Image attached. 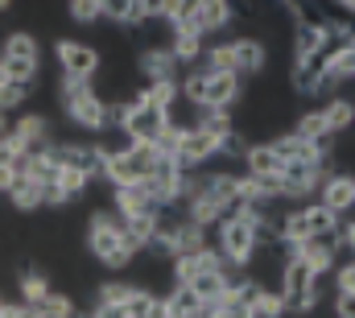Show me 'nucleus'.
<instances>
[{
	"mask_svg": "<svg viewBox=\"0 0 355 318\" xmlns=\"http://www.w3.org/2000/svg\"><path fill=\"white\" fill-rule=\"evenodd\" d=\"M240 87L244 79L236 75H223V71H211V67H190L186 79H178L182 99L194 108V112H232L240 103Z\"/></svg>",
	"mask_w": 355,
	"mask_h": 318,
	"instance_id": "f03ea898",
	"label": "nucleus"
},
{
	"mask_svg": "<svg viewBox=\"0 0 355 318\" xmlns=\"http://www.w3.org/2000/svg\"><path fill=\"white\" fill-rule=\"evenodd\" d=\"M37 310H42L46 318H79V306H75V302H71L62 290H54V294H50V298L37 306Z\"/></svg>",
	"mask_w": 355,
	"mask_h": 318,
	"instance_id": "c756f323",
	"label": "nucleus"
},
{
	"mask_svg": "<svg viewBox=\"0 0 355 318\" xmlns=\"http://www.w3.org/2000/svg\"><path fill=\"white\" fill-rule=\"evenodd\" d=\"M54 158L58 165H71V169H83L91 178H99V149L83 145V141H54Z\"/></svg>",
	"mask_w": 355,
	"mask_h": 318,
	"instance_id": "f3484780",
	"label": "nucleus"
},
{
	"mask_svg": "<svg viewBox=\"0 0 355 318\" xmlns=\"http://www.w3.org/2000/svg\"><path fill=\"white\" fill-rule=\"evenodd\" d=\"M335 315L355 318V290H339V294H335Z\"/></svg>",
	"mask_w": 355,
	"mask_h": 318,
	"instance_id": "72a5a7b5",
	"label": "nucleus"
},
{
	"mask_svg": "<svg viewBox=\"0 0 355 318\" xmlns=\"http://www.w3.org/2000/svg\"><path fill=\"white\" fill-rule=\"evenodd\" d=\"M318 112H322V120H327L331 137H335V133H347V128L355 124V103H352V99H343V95H331Z\"/></svg>",
	"mask_w": 355,
	"mask_h": 318,
	"instance_id": "5701e85b",
	"label": "nucleus"
},
{
	"mask_svg": "<svg viewBox=\"0 0 355 318\" xmlns=\"http://www.w3.org/2000/svg\"><path fill=\"white\" fill-rule=\"evenodd\" d=\"M170 0H141V21H166Z\"/></svg>",
	"mask_w": 355,
	"mask_h": 318,
	"instance_id": "473e14b6",
	"label": "nucleus"
},
{
	"mask_svg": "<svg viewBox=\"0 0 355 318\" xmlns=\"http://www.w3.org/2000/svg\"><path fill=\"white\" fill-rule=\"evenodd\" d=\"M0 318H46L37 306H25V302H4L0 306Z\"/></svg>",
	"mask_w": 355,
	"mask_h": 318,
	"instance_id": "2f4dec72",
	"label": "nucleus"
},
{
	"mask_svg": "<svg viewBox=\"0 0 355 318\" xmlns=\"http://www.w3.org/2000/svg\"><path fill=\"white\" fill-rule=\"evenodd\" d=\"M137 290H141V285H132V281H103L95 302H103V306H120V310H124V306L132 302V294H137Z\"/></svg>",
	"mask_w": 355,
	"mask_h": 318,
	"instance_id": "bb28decb",
	"label": "nucleus"
},
{
	"mask_svg": "<svg viewBox=\"0 0 355 318\" xmlns=\"http://www.w3.org/2000/svg\"><path fill=\"white\" fill-rule=\"evenodd\" d=\"M137 71H141V79L145 83H178V58L170 54V46H149V50H141V58H137Z\"/></svg>",
	"mask_w": 355,
	"mask_h": 318,
	"instance_id": "2eb2a0df",
	"label": "nucleus"
},
{
	"mask_svg": "<svg viewBox=\"0 0 355 318\" xmlns=\"http://www.w3.org/2000/svg\"><path fill=\"white\" fill-rule=\"evenodd\" d=\"M25 158L29 153H37V149H46V145H54L50 141V120L42 116V112H21L17 120H8V133H4Z\"/></svg>",
	"mask_w": 355,
	"mask_h": 318,
	"instance_id": "9b49d317",
	"label": "nucleus"
},
{
	"mask_svg": "<svg viewBox=\"0 0 355 318\" xmlns=\"http://www.w3.org/2000/svg\"><path fill=\"white\" fill-rule=\"evenodd\" d=\"M112 211H116L120 219H132V215H153V211H162V207L149 199V190H145L141 182H132V186H112Z\"/></svg>",
	"mask_w": 355,
	"mask_h": 318,
	"instance_id": "dca6fc26",
	"label": "nucleus"
},
{
	"mask_svg": "<svg viewBox=\"0 0 355 318\" xmlns=\"http://www.w3.org/2000/svg\"><path fill=\"white\" fill-rule=\"evenodd\" d=\"M4 133H8V116L0 112V137H4Z\"/></svg>",
	"mask_w": 355,
	"mask_h": 318,
	"instance_id": "58836bf2",
	"label": "nucleus"
},
{
	"mask_svg": "<svg viewBox=\"0 0 355 318\" xmlns=\"http://www.w3.org/2000/svg\"><path fill=\"white\" fill-rule=\"evenodd\" d=\"M202 244H207V232H202L198 224H190L186 215H182V219H162V232H157V240H153V248L166 252L170 260L182 256V252L202 248Z\"/></svg>",
	"mask_w": 355,
	"mask_h": 318,
	"instance_id": "9d476101",
	"label": "nucleus"
},
{
	"mask_svg": "<svg viewBox=\"0 0 355 318\" xmlns=\"http://www.w3.org/2000/svg\"><path fill=\"white\" fill-rule=\"evenodd\" d=\"M162 306H166V318H198V315H202L198 294H194V290H186V285H174V290L162 298Z\"/></svg>",
	"mask_w": 355,
	"mask_h": 318,
	"instance_id": "4be33fe9",
	"label": "nucleus"
},
{
	"mask_svg": "<svg viewBox=\"0 0 355 318\" xmlns=\"http://www.w3.org/2000/svg\"><path fill=\"white\" fill-rule=\"evenodd\" d=\"M331 46H335V37H331V21H310V17L297 21L293 62H314V58H322Z\"/></svg>",
	"mask_w": 355,
	"mask_h": 318,
	"instance_id": "f8f14e48",
	"label": "nucleus"
},
{
	"mask_svg": "<svg viewBox=\"0 0 355 318\" xmlns=\"http://www.w3.org/2000/svg\"><path fill=\"white\" fill-rule=\"evenodd\" d=\"M352 260H355V256H352Z\"/></svg>",
	"mask_w": 355,
	"mask_h": 318,
	"instance_id": "79ce46f5",
	"label": "nucleus"
},
{
	"mask_svg": "<svg viewBox=\"0 0 355 318\" xmlns=\"http://www.w3.org/2000/svg\"><path fill=\"white\" fill-rule=\"evenodd\" d=\"M54 58H58L62 79L91 83V79H95V71H99V50H95V46H87V42H75V37L54 42Z\"/></svg>",
	"mask_w": 355,
	"mask_h": 318,
	"instance_id": "1a4fd4ad",
	"label": "nucleus"
},
{
	"mask_svg": "<svg viewBox=\"0 0 355 318\" xmlns=\"http://www.w3.org/2000/svg\"><path fill=\"white\" fill-rule=\"evenodd\" d=\"M293 133H297L302 141H331V128H327V120H322V112H318V108H314V112H302Z\"/></svg>",
	"mask_w": 355,
	"mask_h": 318,
	"instance_id": "a878e982",
	"label": "nucleus"
},
{
	"mask_svg": "<svg viewBox=\"0 0 355 318\" xmlns=\"http://www.w3.org/2000/svg\"><path fill=\"white\" fill-rule=\"evenodd\" d=\"M8 203H12L17 211H42V207H46V186L21 174V178L12 182V190H8Z\"/></svg>",
	"mask_w": 355,
	"mask_h": 318,
	"instance_id": "6ab92c4d",
	"label": "nucleus"
},
{
	"mask_svg": "<svg viewBox=\"0 0 355 318\" xmlns=\"http://www.w3.org/2000/svg\"><path fill=\"white\" fill-rule=\"evenodd\" d=\"M318 203L327 211H335L339 219L355 211V174H327L318 182Z\"/></svg>",
	"mask_w": 355,
	"mask_h": 318,
	"instance_id": "4468645a",
	"label": "nucleus"
},
{
	"mask_svg": "<svg viewBox=\"0 0 355 318\" xmlns=\"http://www.w3.org/2000/svg\"><path fill=\"white\" fill-rule=\"evenodd\" d=\"M87 248H91V256L103 269H112V273H120V269H128L137 260V244L128 240L124 219L116 211H95L87 219Z\"/></svg>",
	"mask_w": 355,
	"mask_h": 318,
	"instance_id": "7ed1b4c3",
	"label": "nucleus"
},
{
	"mask_svg": "<svg viewBox=\"0 0 355 318\" xmlns=\"http://www.w3.org/2000/svg\"><path fill=\"white\" fill-rule=\"evenodd\" d=\"M103 21H112V25H141V0H103Z\"/></svg>",
	"mask_w": 355,
	"mask_h": 318,
	"instance_id": "393cba45",
	"label": "nucleus"
},
{
	"mask_svg": "<svg viewBox=\"0 0 355 318\" xmlns=\"http://www.w3.org/2000/svg\"><path fill=\"white\" fill-rule=\"evenodd\" d=\"M8 83H12V79H8V71H4V67H0V91H4V87H8Z\"/></svg>",
	"mask_w": 355,
	"mask_h": 318,
	"instance_id": "e433bc0d",
	"label": "nucleus"
},
{
	"mask_svg": "<svg viewBox=\"0 0 355 318\" xmlns=\"http://www.w3.org/2000/svg\"><path fill=\"white\" fill-rule=\"evenodd\" d=\"M162 219H166V211L124 219V232H128V240L137 244V252H141V248H153V240H157V232H162Z\"/></svg>",
	"mask_w": 355,
	"mask_h": 318,
	"instance_id": "aec40b11",
	"label": "nucleus"
},
{
	"mask_svg": "<svg viewBox=\"0 0 355 318\" xmlns=\"http://www.w3.org/2000/svg\"><path fill=\"white\" fill-rule=\"evenodd\" d=\"M248 306H252V315H257V318H281V315H285L281 294H277V290H265V285L252 294V302H248Z\"/></svg>",
	"mask_w": 355,
	"mask_h": 318,
	"instance_id": "cd10ccee",
	"label": "nucleus"
},
{
	"mask_svg": "<svg viewBox=\"0 0 355 318\" xmlns=\"http://www.w3.org/2000/svg\"><path fill=\"white\" fill-rule=\"evenodd\" d=\"M0 67L8 71V79L33 87L37 75H42V42L33 33H21V29L8 33L4 46H0Z\"/></svg>",
	"mask_w": 355,
	"mask_h": 318,
	"instance_id": "6e6552de",
	"label": "nucleus"
},
{
	"mask_svg": "<svg viewBox=\"0 0 355 318\" xmlns=\"http://www.w3.org/2000/svg\"><path fill=\"white\" fill-rule=\"evenodd\" d=\"M281 302H285V315H310L318 306V277L297 260V256H285L281 265Z\"/></svg>",
	"mask_w": 355,
	"mask_h": 318,
	"instance_id": "0eeeda50",
	"label": "nucleus"
},
{
	"mask_svg": "<svg viewBox=\"0 0 355 318\" xmlns=\"http://www.w3.org/2000/svg\"><path fill=\"white\" fill-rule=\"evenodd\" d=\"M137 95H141L145 103H153V108L170 112V116H174V108L182 103V91H178V83H145Z\"/></svg>",
	"mask_w": 355,
	"mask_h": 318,
	"instance_id": "b1692460",
	"label": "nucleus"
},
{
	"mask_svg": "<svg viewBox=\"0 0 355 318\" xmlns=\"http://www.w3.org/2000/svg\"><path fill=\"white\" fill-rule=\"evenodd\" d=\"M67 12L75 25H99L103 21V0H67Z\"/></svg>",
	"mask_w": 355,
	"mask_h": 318,
	"instance_id": "c85d7f7f",
	"label": "nucleus"
},
{
	"mask_svg": "<svg viewBox=\"0 0 355 318\" xmlns=\"http://www.w3.org/2000/svg\"><path fill=\"white\" fill-rule=\"evenodd\" d=\"M17 290H21V302H25V306H42V302L54 294V285H50V277H46L42 269H25V273L17 277Z\"/></svg>",
	"mask_w": 355,
	"mask_h": 318,
	"instance_id": "412c9836",
	"label": "nucleus"
},
{
	"mask_svg": "<svg viewBox=\"0 0 355 318\" xmlns=\"http://www.w3.org/2000/svg\"><path fill=\"white\" fill-rule=\"evenodd\" d=\"M58 103L67 112V120L83 133H107L112 128V103L91 87V83L79 79H62L58 83Z\"/></svg>",
	"mask_w": 355,
	"mask_h": 318,
	"instance_id": "20e7f679",
	"label": "nucleus"
},
{
	"mask_svg": "<svg viewBox=\"0 0 355 318\" xmlns=\"http://www.w3.org/2000/svg\"><path fill=\"white\" fill-rule=\"evenodd\" d=\"M236 207V174L232 169H215V174H202L190 190V199L182 203L186 219L198 224L202 232H211L223 215H232Z\"/></svg>",
	"mask_w": 355,
	"mask_h": 318,
	"instance_id": "f257e3e1",
	"label": "nucleus"
},
{
	"mask_svg": "<svg viewBox=\"0 0 355 318\" xmlns=\"http://www.w3.org/2000/svg\"><path fill=\"white\" fill-rule=\"evenodd\" d=\"M339 215L335 211H327L322 203H306V207H297V211H289L285 219H277V240L285 244V248H297L302 240H314V236H331V232H339Z\"/></svg>",
	"mask_w": 355,
	"mask_h": 318,
	"instance_id": "423d86ee",
	"label": "nucleus"
},
{
	"mask_svg": "<svg viewBox=\"0 0 355 318\" xmlns=\"http://www.w3.org/2000/svg\"><path fill=\"white\" fill-rule=\"evenodd\" d=\"M25 99H29V87H25V83H17V79H12L8 87H4V91H0V112L8 116V112H17V108H21Z\"/></svg>",
	"mask_w": 355,
	"mask_h": 318,
	"instance_id": "7c9ffc66",
	"label": "nucleus"
},
{
	"mask_svg": "<svg viewBox=\"0 0 355 318\" xmlns=\"http://www.w3.org/2000/svg\"><path fill=\"white\" fill-rule=\"evenodd\" d=\"M0 306H4V302H0Z\"/></svg>",
	"mask_w": 355,
	"mask_h": 318,
	"instance_id": "a19ab883",
	"label": "nucleus"
},
{
	"mask_svg": "<svg viewBox=\"0 0 355 318\" xmlns=\"http://www.w3.org/2000/svg\"><path fill=\"white\" fill-rule=\"evenodd\" d=\"M170 54L178 58V67H198L207 54V37L194 29H170Z\"/></svg>",
	"mask_w": 355,
	"mask_h": 318,
	"instance_id": "a211bd4d",
	"label": "nucleus"
},
{
	"mask_svg": "<svg viewBox=\"0 0 355 318\" xmlns=\"http://www.w3.org/2000/svg\"><path fill=\"white\" fill-rule=\"evenodd\" d=\"M339 8H347V12H355V0H335Z\"/></svg>",
	"mask_w": 355,
	"mask_h": 318,
	"instance_id": "4c0bfd02",
	"label": "nucleus"
},
{
	"mask_svg": "<svg viewBox=\"0 0 355 318\" xmlns=\"http://www.w3.org/2000/svg\"><path fill=\"white\" fill-rule=\"evenodd\" d=\"M8 4H12V0H0V12H4V8H8Z\"/></svg>",
	"mask_w": 355,
	"mask_h": 318,
	"instance_id": "ea45409f",
	"label": "nucleus"
},
{
	"mask_svg": "<svg viewBox=\"0 0 355 318\" xmlns=\"http://www.w3.org/2000/svg\"><path fill=\"white\" fill-rule=\"evenodd\" d=\"M268 62L265 42L257 37H227V42H207V54H202V67L211 71H223V75H236V79H248V75H261Z\"/></svg>",
	"mask_w": 355,
	"mask_h": 318,
	"instance_id": "39448f33",
	"label": "nucleus"
},
{
	"mask_svg": "<svg viewBox=\"0 0 355 318\" xmlns=\"http://www.w3.org/2000/svg\"><path fill=\"white\" fill-rule=\"evenodd\" d=\"M339 244L355 252V211H352V219H347V224H339Z\"/></svg>",
	"mask_w": 355,
	"mask_h": 318,
	"instance_id": "c9c22d12",
	"label": "nucleus"
},
{
	"mask_svg": "<svg viewBox=\"0 0 355 318\" xmlns=\"http://www.w3.org/2000/svg\"><path fill=\"white\" fill-rule=\"evenodd\" d=\"M95 182L91 174L83 169H71V165H58V174H54V182L46 186V207H67V203H75V199H83L87 194V186Z\"/></svg>",
	"mask_w": 355,
	"mask_h": 318,
	"instance_id": "ddd939ff",
	"label": "nucleus"
},
{
	"mask_svg": "<svg viewBox=\"0 0 355 318\" xmlns=\"http://www.w3.org/2000/svg\"><path fill=\"white\" fill-rule=\"evenodd\" d=\"M335 285H339V290H355V260H347V265L335 269Z\"/></svg>",
	"mask_w": 355,
	"mask_h": 318,
	"instance_id": "f704fd0d",
	"label": "nucleus"
}]
</instances>
